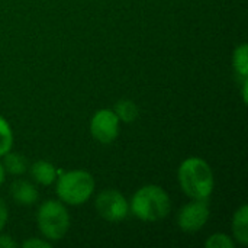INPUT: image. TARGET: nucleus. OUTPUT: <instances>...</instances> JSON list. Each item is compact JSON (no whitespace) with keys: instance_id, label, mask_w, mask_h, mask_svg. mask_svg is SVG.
I'll use <instances>...</instances> for the list:
<instances>
[{"instance_id":"17","label":"nucleus","mask_w":248,"mask_h":248,"mask_svg":"<svg viewBox=\"0 0 248 248\" xmlns=\"http://www.w3.org/2000/svg\"><path fill=\"white\" fill-rule=\"evenodd\" d=\"M7 217H9V212H7V206L6 203L3 202V199L0 198V231L4 228L6 222H7Z\"/></svg>"},{"instance_id":"15","label":"nucleus","mask_w":248,"mask_h":248,"mask_svg":"<svg viewBox=\"0 0 248 248\" xmlns=\"http://www.w3.org/2000/svg\"><path fill=\"white\" fill-rule=\"evenodd\" d=\"M234 246H235L234 240L222 232L214 234L205 241L206 248H234Z\"/></svg>"},{"instance_id":"4","label":"nucleus","mask_w":248,"mask_h":248,"mask_svg":"<svg viewBox=\"0 0 248 248\" xmlns=\"http://www.w3.org/2000/svg\"><path fill=\"white\" fill-rule=\"evenodd\" d=\"M36 224L46 240L58 241L65 237L70 228V214L61 201H45L38 208Z\"/></svg>"},{"instance_id":"19","label":"nucleus","mask_w":248,"mask_h":248,"mask_svg":"<svg viewBox=\"0 0 248 248\" xmlns=\"http://www.w3.org/2000/svg\"><path fill=\"white\" fill-rule=\"evenodd\" d=\"M4 169H3V164L0 163V186H1V183L4 182Z\"/></svg>"},{"instance_id":"10","label":"nucleus","mask_w":248,"mask_h":248,"mask_svg":"<svg viewBox=\"0 0 248 248\" xmlns=\"http://www.w3.org/2000/svg\"><path fill=\"white\" fill-rule=\"evenodd\" d=\"M232 235L241 246L248 244V206L243 205L232 217Z\"/></svg>"},{"instance_id":"5","label":"nucleus","mask_w":248,"mask_h":248,"mask_svg":"<svg viewBox=\"0 0 248 248\" xmlns=\"http://www.w3.org/2000/svg\"><path fill=\"white\" fill-rule=\"evenodd\" d=\"M94 208L99 217L109 222H119L125 219L129 214L128 201L121 192L115 189L102 190L94 201Z\"/></svg>"},{"instance_id":"2","label":"nucleus","mask_w":248,"mask_h":248,"mask_svg":"<svg viewBox=\"0 0 248 248\" xmlns=\"http://www.w3.org/2000/svg\"><path fill=\"white\" fill-rule=\"evenodd\" d=\"M171 209L167 192L155 185H147L138 189L129 203L132 215L145 222H157L164 219Z\"/></svg>"},{"instance_id":"18","label":"nucleus","mask_w":248,"mask_h":248,"mask_svg":"<svg viewBox=\"0 0 248 248\" xmlns=\"http://www.w3.org/2000/svg\"><path fill=\"white\" fill-rule=\"evenodd\" d=\"M17 247V243L13 241L9 235H0V248Z\"/></svg>"},{"instance_id":"3","label":"nucleus","mask_w":248,"mask_h":248,"mask_svg":"<svg viewBox=\"0 0 248 248\" xmlns=\"http://www.w3.org/2000/svg\"><path fill=\"white\" fill-rule=\"evenodd\" d=\"M55 192L61 202L80 206L92 198L94 192V179L86 170L60 173V177H57Z\"/></svg>"},{"instance_id":"16","label":"nucleus","mask_w":248,"mask_h":248,"mask_svg":"<svg viewBox=\"0 0 248 248\" xmlns=\"http://www.w3.org/2000/svg\"><path fill=\"white\" fill-rule=\"evenodd\" d=\"M22 247L25 248H48L51 247V243L48 241H44V240H39V238H29L26 241L22 243Z\"/></svg>"},{"instance_id":"13","label":"nucleus","mask_w":248,"mask_h":248,"mask_svg":"<svg viewBox=\"0 0 248 248\" xmlns=\"http://www.w3.org/2000/svg\"><path fill=\"white\" fill-rule=\"evenodd\" d=\"M113 112L116 113L119 122H124V124H131L138 118V106L132 100H128V99H122L116 102Z\"/></svg>"},{"instance_id":"9","label":"nucleus","mask_w":248,"mask_h":248,"mask_svg":"<svg viewBox=\"0 0 248 248\" xmlns=\"http://www.w3.org/2000/svg\"><path fill=\"white\" fill-rule=\"evenodd\" d=\"M31 176L36 183H39L42 186H49L57 180L58 170L49 161L39 160L31 166Z\"/></svg>"},{"instance_id":"8","label":"nucleus","mask_w":248,"mask_h":248,"mask_svg":"<svg viewBox=\"0 0 248 248\" xmlns=\"http://www.w3.org/2000/svg\"><path fill=\"white\" fill-rule=\"evenodd\" d=\"M12 199L22 206H31L38 201L36 187L26 180H15L10 186Z\"/></svg>"},{"instance_id":"6","label":"nucleus","mask_w":248,"mask_h":248,"mask_svg":"<svg viewBox=\"0 0 248 248\" xmlns=\"http://www.w3.org/2000/svg\"><path fill=\"white\" fill-rule=\"evenodd\" d=\"M90 134L100 144H112L119 135V119L113 110L100 109L90 121Z\"/></svg>"},{"instance_id":"11","label":"nucleus","mask_w":248,"mask_h":248,"mask_svg":"<svg viewBox=\"0 0 248 248\" xmlns=\"http://www.w3.org/2000/svg\"><path fill=\"white\" fill-rule=\"evenodd\" d=\"M3 169L4 171L13 174V176H20L28 170V161L22 154L16 153H6L3 155Z\"/></svg>"},{"instance_id":"7","label":"nucleus","mask_w":248,"mask_h":248,"mask_svg":"<svg viewBox=\"0 0 248 248\" xmlns=\"http://www.w3.org/2000/svg\"><path fill=\"white\" fill-rule=\"evenodd\" d=\"M209 205L208 201H195L186 203L177 217L179 228L185 232H198L202 230L209 219Z\"/></svg>"},{"instance_id":"1","label":"nucleus","mask_w":248,"mask_h":248,"mask_svg":"<svg viewBox=\"0 0 248 248\" xmlns=\"http://www.w3.org/2000/svg\"><path fill=\"white\" fill-rule=\"evenodd\" d=\"M177 180L185 195L195 201H208L215 186L211 166L199 157H189L180 164Z\"/></svg>"},{"instance_id":"12","label":"nucleus","mask_w":248,"mask_h":248,"mask_svg":"<svg viewBox=\"0 0 248 248\" xmlns=\"http://www.w3.org/2000/svg\"><path fill=\"white\" fill-rule=\"evenodd\" d=\"M232 65L235 74L241 81L248 80V46L247 44H241L234 49L232 54Z\"/></svg>"},{"instance_id":"14","label":"nucleus","mask_w":248,"mask_h":248,"mask_svg":"<svg viewBox=\"0 0 248 248\" xmlns=\"http://www.w3.org/2000/svg\"><path fill=\"white\" fill-rule=\"evenodd\" d=\"M13 145V132L9 125V122L0 116V157H3L6 153L12 150Z\"/></svg>"}]
</instances>
